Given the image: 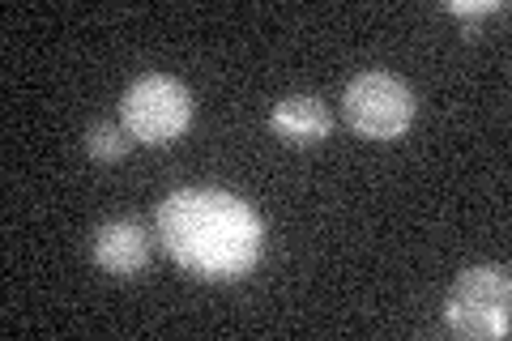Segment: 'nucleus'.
<instances>
[{
    "instance_id": "f257e3e1",
    "label": "nucleus",
    "mask_w": 512,
    "mask_h": 341,
    "mask_svg": "<svg viewBox=\"0 0 512 341\" xmlns=\"http://www.w3.org/2000/svg\"><path fill=\"white\" fill-rule=\"evenodd\" d=\"M158 243L171 261L201 282H235L261 261L265 222L235 192L222 188H180L158 205Z\"/></svg>"
},
{
    "instance_id": "f03ea898",
    "label": "nucleus",
    "mask_w": 512,
    "mask_h": 341,
    "mask_svg": "<svg viewBox=\"0 0 512 341\" xmlns=\"http://www.w3.org/2000/svg\"><path fill=\"white\" fill-rule=\"evenodd\" d=\"M444 320L448 329L474 341L508 337L512 324V278L504 265H478L466 269L453 282L444 299Z\"/></svg>"
},
{
    "instance_id": "7ed1b4c3",
    "label": "nucleus",
    "mask_w": 512,
    "mask_h": 341,
    "mask_svg": "<svg viewBox=\"0 0 512 341\" xmlns=\"http://www.w3.org/2000/svg\"><path fill=\"white\" fill-rule=\"evenodd\" d=\"M120 120L133 141L171 145L192 124V94L184 81H175L167 73H146L124 90Z\"/></svg>"
},
{
    "instance_id": "20e7f679",
    "label": "nucleus",
    "mask_w": 512,
    "mask_h": 341,
    "mask_svg": "<svg viewBox=\"0 0 512 341\" xmlns=\"http://www.w3.org/2000/svg\"><path fill=\"white\" fill-rule=\"evenodd\" d=\"M342 111L359 137L393 141L414 120V94L393 73H359L342 94Z\"/></svg>"
},
{
    "instance_id": "39448f33",
    "label": "nucleus",
    "mask_w": 512,
    "mask_h": 341,
    "mask_svg": "<svg viewBox=\"0 0 512 341\" xmlns=\"http://www.w3.org/2000/svg\"><path fill=\"white\" fill-rule=\"evenodd\" d=\"M94 261H99V269L116 273V278H133L150 261V231L133 218L99 226L94 231Z\"/></svg>"
},
{
    "instance_id": "423d86ee",
    "label": "nucleus",
    "mask_w": 512,
    "mask_h": 341,
    "mask_svg": "<svg viewBox=\"0 0 512 341\" xmlns=\"http://www.w3.org/2000/svg\"><path fill=\"white\" fill-rule=\"evenodd\" d=\"M269 124H274V133L282 141H291V145H312L320 137H329V128H333V116H329V107L312 99V94H291V99H282L274 107V116H269Z\"/></svg>"
},
{
    "instance_id": "0eeeda50",
    "label": "nucleus",
    "mask_w": 512,
    "mask_h": 341,
    "mask_svg": "<svg viewBox=\"0 0 512 341\" xmlns=\"http://www.w3.org/2000/svg\"><path fill=\"white\" fill-rule=\"evenodd\" d=\"M128 150H133V137H128L124 124L99 120L86 128V154L94 162H120V158H128Z\"/></svg>"
},
{
    "instance_id": "6e6552de",
    "label": "nucleus",
    "mask_w": 512,
    "mask_h": 341,
    "mask_svg": "<svg viewBox=\"0 0 512 341\" xmlns=\"http://www.w3.org/2000/svg\"><path fill=\"white\" fill-rule=\"evenodd\" d=\"M500 9H504L500 0H495V5H491V0H487V5H466V0H453V5H448L453 18H483V13H500Z\"/></svg>"
}]
</instances>
